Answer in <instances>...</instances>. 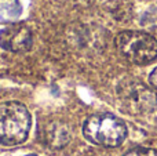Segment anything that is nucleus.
<instances>
[{"label":"nucleus","instance_id":"f257e3e1","mask_svg":"<svg viewBox=\"0 0 157 156\" xmlns=\"http://www.w3.org/2000/svg\"><path fill=\"white\" fill-rule=\"evenodd\" d=\"M32 118L24 104L17 101L0 105V145L15 146L28 138Z\"/></svg>","mask_w":157,"mask_h":156},{"label":"nucleus","instance_id":"f03ea898","mask_svg":"<svg viewBox=\"0 0 157 156\" xmlns=\"http://www.w3.org/2000/svg\"><path fill=\"white\" fill-rule=\"evenodd\" d=\"M83 134L95 145L113 148L125 140L127 126L112 113H95L84 122Z\"/></svg>","mask_w":157,"mask_h":156},{"label":"nucleus","instance_id":"7ed1b4c3","mask_svg":"<svg viewBox=\"0 0 157 156\" xmlns=\"http://www.w3.org/2000/svg\"><path fill=\"white\" fill-rule=\"evenodd\" d=\"M119 53L135 65H147L157 58V40L139 30H124L116 37Z\"/></svg>","mask_w":157,"mask_h":156},{"label":"nucleus","instance_id":"20e7f679","mask_svg":"<svg viewBox=\"0 0 157 156\" xmlns=\"http://www.w3.org/2000/svg\"><path fill=\"white\" fill-rule=\"evenodd\" d=\"M117 98L120 107L131 115H146L157 108V94L139 80H123L117 86Z\"/></svg>","mask_w":157,"mask_h":156},{"label":"nucleus","instance_id":"39448f33","mask_svg":"<svg viewBox=\"0 0 157 156\" xmlns=\"http://www.w3.org/2000/svg\"><path fill=\"white\" fill-rule=\"evenodd\" d=\"M32 46V32L24 24H13L0 29V47L11 53H24Z\"/></svg>","mask_w":157,"mask_h":156},{"label":"nucleus","instance_id":"423d86ee","mask_svg":"<svg viewBox=\"0 0 157 156\" xmlns=\"http://www.w3.org/2000/svg\"><path fill=\"white\" fill-rule=\"evenodd\" d=\"M43 140L51 148H62L71 140V131L65 123L51 122L44 127Z\"/></svg>","mask_w":157,"mask_h":156},{"label":"nucleus","instance_id":"0eeeda50","mask_svg":"<svg viewBox=\"0 0 157 156\" xmlns=\"http://www.w3.org/2000/svg\"><path fill=\"white\" fill-rule=\"evenodd\" d=\"M22 13L21 0H0V18L4 21H14Z\"/></svg>","mask_w":157,"mask_h":156},{"label":"nucleus","instance_id":"6e6552de","mask_svg":"<svg viewBox=\"0 0 157 156\" xmlns=\"http://www.w3.org/2000/svg\"><path fill=\"white\" fill-rule=\"evenodd\" d=\"M124 156H157V151H155L152 148L139 146V148H134L131 151H128Z\"/></svg>","mask_w":157,"mask_h":156},{"label":"nucleus","instance_id":"1a4fd4ad","mask_svg":"<svg viewBox=\"0 0 157 156\" xmlns=\"http://www.w3.org/2000/svg\"><path fill=\"white\" fill-rule=\"evenodd\" d=\"M149 82L153 87L157 88V68H155L152 71V73H150V76H149Z\"/></svg>","mask_w":157,"mask_h":156},{"label":"nucleus","instance_id":"9d476101","mask_svg":"<svg viewBox=\"0 0 157 156\" xmlns=\"http://www.w3.org/2000/svg\"><path fill=\"white\" fill-rule=\"evenodd\" d=\"M28 156H37V155H28Z\"/></svg>","mask_w":157,"mask_h":156}]
</instances>
